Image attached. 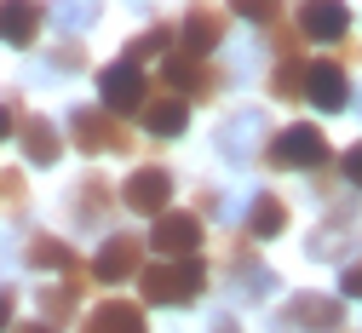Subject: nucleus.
<instances>
[{"instance_id":"nucleus-35","label":"nucleus","mask_w":362,"mask_h":333,"mask_svg":"<svg viewBox=\"0 0 362 333\" xmlns=\"http://www.w3.org/2000/svg\"><path fill=\"white\" fill-rule=\"evenodd\" d=\"M351 104H356V110H362V98H351Z\"/></svg>"},{"instance_id":"nucleus-26","label":"nucleus","mask_w":362,"mask_h":333,"mask_svg":"<svg viewBox=\"0 0 362 333\" xmlns=\"http://www.w3.org/2000/svg\"><path fill=\"white\" fill-rule=\"evenodd\" d=\"M230 12L247 18V23H264V29H270V23L282 18V0H230Z\"/></svg>"},{"instance_id":"nucleus-30","label":"nucleus","mask_w":362,"mask_h":333,"mask_svg":"<svg viewBox=\"0 0 362 333\" xmlns=\"http://www.w3.org/2000/svg\"><path fill=\"white\" fill-rule=\"evenodd\" d=\"M339 293H345V299H362V259H351V264H345V276H339Z\"/></svg>"},{"instance_id":"nucleus-13","label":"nucleus","mask_w":362,"mask_h":333,"mask_svg":"<svg viewBox=\"0 0 362 333\" xmlns=\"http://www.w3.org/2000/svg\"><path fill=\"white\" fill-rule=\"evenodd\" d=\"M40 23H47V6H40V0H0V40L6 46H35Z\"/></svg>"},{"instance_id":"nucleus-28","label":"nucleus","mask_w":362,"mask_h":333,"mask_svg":"<svg viewBox=\"0 0 362 333\" xmlns=\"http://www.w3.org/2000/svg\"><path fill=\"white\" fill-rule=\"evenodd\" d=\"M339 173H345V184H356V189H362V144H351V150L339 156Z\"/></svg>"},{"instance_id":"nucleus-1","label":"nucleus","mask_w":362,"mask_h":333,"mask_svg":"<svg viewBox=\"0 0 362 333\" xmlns=\"http://www.w3.org/2000/svg\"><path fill=\"white\" fill-rule=\"evenodd\" d=\"M139 288H144V305H161V310H185L207 293V264L202 259H161V264H144L139 270Z\"/></svg>"},{"instance_id":"nucleus-19","label":"nucleus","mask_w":362,"mask_h":333,"mask_svg":"<svg viewBox=\"0 0 362 333\" xmlns=\"http://www.w3.org/2000/svg\"><path fill=\"white\" fill-rule=\"evenodd\" d=\"M242 230L253 235V242H270V235H282V230H288V201H282V196H270V189H259V196L247 201Z\"/></svg>"},{"instance_id":"nucleus-12","label":"nucleus","mask_w":362,"mask_h":333,"mask_svg":"<svg viewBox=\"0 0 362 333\" xmlns=\"http://www.w3.org/2000/svg\"><path fill=\"white\" fill-rule=\"evenodd\" d=\"M259 138H264V115H259V110H242L236 121H224V127H218V156H224V161H236V167H247L253 150H259Z\"/></svg>"},{"instance_id":"nucleus-7","label":"nucleus","mask_w":362,"mask_h":333,"mask_svg":"<svg viewBox=\"0 0 362 333\" xmlns=\"http://www.w3.org/2000/svg\"><path fill=\"white\" fill-rule=\"evenodd\" d=\"M144 242H150V253H161V259H196V247H202V218L167 207Z\"/></svg>"},{"instance_id":"nucleus-11","label":"nucleus","mask_w":362,"mask_h":333,"mask_svg":"<svg viewBox=\"0 0 362 333\" xmlns=\"http://www.w3.org/2000/svg\"><path fill=\"white\" fill-rule=\"evenodd\" d=\"M305 98L322 110V115L351 110V81H345V64H310V75H305Z\"/></svg>"},{"instance_id":"nucleus-15","label":"nucleus","mask_w":362,"mask_h":333,"mask_svg":"<svg viewBox=\"0 0 362 333\" xmlns=\"http://www.w3.org/2000/svg\"><path fill=\"white\" fill-rule=\"evenodd\" d=\"M230 264H242V276H230V299H236V305H253V299H270V293H276V276L247 259V242H230Z\"/></svg>"},{"instance_id":"nucleus-34","label":"nucleus","mask_w":362,"mask_h":333,"mask_svg":"<svg viewBox=\"0 0 362 333\" xmlns=\"http://www.w3.org/2000/svg\"><path fill=\"white\" fill-rule=\"evenodd\" d=\"M6 322H12V293H0V333H6Z\"/></svg>"},{"instance_id":"nucleus-3","label":"nucleus","mask_w":362,"mask_h":333,"mask_svg":"<svg viewBox=\"0 0 362 333\" xmlns=\"http://www.w3.org/2000/svg\"><path fill=\"white\" fill-rule=\"evenodd\" d=\"M339 327H345V305L328 293H293L270 316V333H339Z\"/></svg>"},{"instance_id":"nucleus-25","label":"nucleus","mask_w":362,"mask_h":333,"mask_svg":"<svg viewBox=\"0 0 362 333\" xmlns=\"http://www.w3.org/2000/svg\"><path fill=\"white\" fill-rule=\"evenodd\" d=\"M167 40H173V29H167V23H156V29H144V35H132V40H127V58H132V64L161 58V52H167Z\"/></svg>"},{"instance_id":"nucleus-17","label":"nucleus","mask_w":362,"mask_h":333,"mask_svg":"<svg viewBox=\"0 0 362 333\" xmlns=\"http://www.w3.org/2000/svg\"><path fill=\"white\" fill-rule=\"evenodd\" d=\"M18 144H23V156H29L35 167H52V161L64 156V132H58L47 115H23V121H18Z\"/></svg>"},{"instance_id":"nucleus-5","label":"nucleus","mask_w":362,"mask_h":333,"mask_svg":"<svg viewBox=\"0 0 362 333\" xmlns=\"http://www.w3.org/2000/svg\"><path fill=\"white\" fill-rule=\"evenodd\" d=\"M98 98H104V110H110V115H139V110H144V98H150L144 64H132V58L110 64V69L98 75Z\"/></svg>"},{"instance_id":"nucleus-24","label":"nucleus","mask_w":362,"mask_h":333,"mask_svg":"<svg viewBox=\"0 0 362 333\" xmlns=\"http://www.w3.org/2000/svg\"><path fill=\"white\" fill-rule=\"evenodd\" d=\"M52 23L81 35V29H93L98 23V0H52Z\"/></svg>"},{"instance_id":"nucleus-33","label":"nucleus","mask_w":362,"mask_h":333,"mask_svg":"<svg viewBox=\"0 0 362 333\" xmlns=\"http://www.w3.org/2000/svg\"><path fill=\"white\" fill-rule=\"evenodd\" d=\"M12 333H58L52 322H23V327H12Z\"/></svg>"},{"instance_id":"nucleus-4","label":"nucleus","mask_w":362,"mask_h":333,"mask_svg":"<svg viewBox=\"0 0 362 333\" xmlns=\"http://www.w3.org/2000/svg\"><path fill=\"white\" fill-rule=\"evenodd\" d=\"M161 81L178 98H213V92L230 81V69H218L213 58H190V52H167L161 58Z\"/></svg>"},{"instance_id":"nucleus-20","label":"nucleus","mask_w":362,"mask_h":333,"mask_svg":"<svg viewBox=\"0 0 362 333\" xmlns=\"http://www.w3.org/2000/svg\"><path fill=\"white\" fill-rule=\"evenodd\" d=\"M81 333H144V310L127 305V299H110V305H98L93 316H86Z\"/></svg>"},{"instance_id":"nucleus-14","label":"nucleus","mask_w":362,"mask_h":333,"mask_svg":"<svg viewBox=\"0 0 362 333\" xmlns=\"http://www.w3.org/2000/svg\"><path fill=\"white\" fill-rule=\"evenodd\" d=\"M185 46L178 52H190V58H213V46H224V12L218 6H190L185 12Z\"/></svg>"},{"instance_id":"nucleus-23","label":"nucleus","mask_w":362,"mask_h":333,"mask_svg":"<svg viewBox=\"0 0 362 333\" xmlns=\"http://www.w3.org/2000/svg\"><path fill=\"white\" fill-rule=\"evenodd\" d=\"M75 305H81V276H64L58 288H40V316H47L52 327H58V322H69V316H75Z\"/></svg>"},{"instance_id":"nucleus-6","label":"nucleus","mask_w":362,"mask_h":333,"mask_svg":"<svg viewBox=\"0 0 362 333\" xmlns=\"http://www.w3.org/2000/svg\"><path fill=\"white\" fill-rule=\"evenodd\" d=\"M69 132H75V144H81L86 156H110V150H127V144H132L127 127H121L110 110H93V104H81V110L69 115Z\"/></svg>"},{"instance_id":"nucleus-18","label":"nucleus","mask_w":362,"mask_h":333,"mask_svg":"<svg viewBox=\"0 0 362 333\" xmlns=\"http://www.w3.org/2000/svg\"><path fill=\"white\" fill-rule=\"evenodd\" d=\"M69 213H75V224H104V218L115 213V189H110V178H98V173L75 178V201H69Z\"/></svg>"},{"instance_id":"nucleus-16","label":"nucleus","mask_w":362,"mask_h":333,"mask_svg":"<svg viewBox=\"0 0 362 333\" xmlns=\"http://www.w3.org/2000/svg\"><path fill=\"white\" fill-rule=\"evenodd\" d=\"M139 115H144V132H156V138H178V132H185V121H190V104L167 86V92H150Z\"/></svg>"},{"instance_id":"nucleus-10","label":"nucleus","mask_w":362,"mask_h":333,"mask_svg":"<svg viewBox=\"0 0 362 333\" xmlns=\"http://www.w3.org/2000/svg\"><path fill=\"white\" fill-rule=\"evenodd\" d=\"M345 29H351L345 0H299V35H305V40H328V46H339Z\"/></svg>"},{"instance_id":"nucleus-21","label":"nucleus","mask_w":362,"mask_h":333,"mask_svg":"<svg viewBox=\"0 0 362 333\" xmlns=\"http://www.w3.org/2000/svg\"><path fill=\"white\" fill-rule=\"evenodd\" d=\"M23 259H29L35 270H64V276H75V270H81L75 247H69V242H52V235H29V247H23Z\"/></svg>"},{"instance_id":"nucleus-2","label":"nucleus","mask_w":362,"mask_h":333,"mask_svg":"<svg viewBox=\"0 0 362 333\" xmlns=\"http://www.w3.org/2000/svg\"><path fill=\"white\" fill-rule=\"evenodd\" d=\"M264 161H270V167H282V173H316V167H328V138L316 132L310 121L282 127V132L264 144Z\"/></svg>"},{"instance_id":"nucleus-32","label":"nucleus","mask_w":362,"mask_h":333,"mask_svg":"<svg viewBox=\"0 0 362 333\" xmlns=\"http://www.w3.org/2000/svg\"><path fill=\"white\" fill-rule=\"evenodd\" d=\"M207 333H242V322H236L230 310H224V316H213V322H207Z\"/></svg>"},{"instance_id":"nucleus-29","label":"nucleus","mask_w":362,"mask_h":333,"mask_svg":"<svg viewBox=\"0 0 362 333\" xmlns=\"http://www.w3.org/2000/svg\"><path fill=\"white\" fill-rule=\"evenodd\" d=\"M81 64H86V58H81V46H75V40H64L58 52H52V69H64V75H69V69H81Z\"/></svg>"},{"instance_id":"nucleus-31","label":"nucleus","mask_w":362,"mask_h":333,"mask_svg":"<svg viewBox=\"0 0 362 333\" xmlns=\"http://www.w3.org/2000/svg\"><path fill=\"white\" fill-rule=\"evenodd\" d=\"M18 110H23V104H18V92H12V98H6V104H0V138H6V132H12V121H18Z\"/></svg>"},{"instance_id":"nucleus-8","label":"nucleus","mask_w":362,"mask_h":333,"mask_svg":"<svg viewBox=\"0 0 362 333\" xmlns=\"http://www.w3.org/2000/svg\"><path fill=\"white\" fill-rule=\"evenodd\" d=\"M144 270V235L139 230H115L110 242L98 247V259H93V276L98 281H127V276H139Z\"/></svg>"},{"instance_id":"nucleus-22","label":"nucleus","mask_w":362,"mask_h":333,"mask_svg":"<svg viewBox=\"0 0 362 333\" xmlns=\"http://www.w3.org/2000/svg\"><path fill=\"white\" fill-rule=\"evenodd\" d=\"M305 75H310V64H305L299 52H276V69H270V92H276V98H305Z\"/></svg>"},{"instance_id":"nucleus-27","label":"nucleus","mask_w":362,"mask_h":333,"mask_svg":"<svg viewBox=\"0 0 362 333\" xmlns=\"http://www.w3.org/2000/svg\"><path fill=\"white\" fill-rule=\"evenodd\" d=\"M23 201H29V189H23V178H18V173H0V207H12V213H23Z\"/></svg>"},{"instance_id":"nucleus-9","label":"nucleus","mask_w":362,"mask_h":333,"mask_svg":"<svg viewBox=\"0 0 362 333\" xmlns=\"http://www.w3.org/2000/svg\"><path fill=\"white\" fill-rule=\"evenodd\" d=\"M121 201H127L132 213L161 218V213L173 207V173H167V167H139V173L121 184Z\"/></svg>"}]
</instances>
